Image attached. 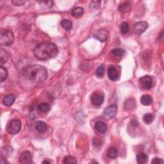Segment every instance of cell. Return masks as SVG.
Returning a JSON list of instances; mask_svg holds the SVG:
<instances>
[{"mask_svg": "<svg viewBox=\"0 0 164 164\" xmlns=\"http://www.w3.org/2000/svg\"><path fill=\"white\" fill-rule=\"evenodd\" d=\"M23 75L33 82H44L48 77V72L44 67L40 65H30L23 69Z\"/></svg>", "mask_w": 164, "mask_h": 164, "instance_id": "obj_1", "label": "cell"}, {"mask_svg": "<svg viewBox=\"0 0 164 164\" xmlns=\"http://www.w3.org/2000/svg\"><path fill=\"white\" fill-rule=\"evenodd\" d=\"M58 53L56 46L51 42H44L39 44L34 49L35 57L41 60H46L55 57Z\"/></svg>", "mask_w": 164, "mask_h": 164, "instance_id": "obj_2", "label": "cell"}, {"mask_svg": "<svg viewBox=\"0 0 164 164\" xmlns=\"http://www.w3.org/2000/svg\"><path fill=\"white\" fill-rule=\"evenodd\" d=\"M14 41L13 33L8 30L1 29L0 31V45L1 46H8Z\"/></svg>", "mask_w": 164, "mask_h": 164, "instance_id": "obj_3", "label": "cell"}, {"mask_svg": "<svg viewBox=\"0 0 164 164\" xmlns=\"http://www.w3.org/2000/svg\"><path fill=\"white\" fill-rule=\"evenodd\" d=\"M21 129V122L19 120L14 119L10 122L6 126V130L11 135H15L18 133Z\"/></svg>", "mask_w": 164, "mask_h": 164, "instance_id": "obj_4", "label": "cell"}, {"mask_svg": "<svg viewBox=\"0 0 164 164\" xmlns=\"http://www.w3.org/2000/svg\"><path fill=\"white\" fill-rule=\"evenodd\" d=\"M148 27V23L145 21H140L137 23L133 28V32L137 35H140L144 32Z\"/></svg>", "mask_w": 164, "mask_h": 164, "instance_id": "obj_5", "label": "cell"}, {"mask_svg": "<svg viewBox=\"0 0 164 164\" xmlns=\"http://www.w3.org/2000/svg\"><path fill=\"white\" fill-rule=\"evenodd\" d=\"M140 83L142 87L144 89H151L153 87V80L151 76H144L140 78Z\"/></svg>", "mask_w": 164, "mask_h": 164, "instance_id": "obj_6", "label": "cell"}, {"mask_svg": "<svg viewBox=\"0 0 164 164\" xmlns=\"http://www.w3.org/2000/svg\"><path fill=\"white\" fill-rule=\"evenodd\" d=\"M117 112H118V106L115 104H112L104 110V115L106 119H112L113 117H115Z\"/></svg>", "mask_w": 164, "mask_h": 164, "instance_id": "obj_7", "label": "cell"}, {"mask_svg": "<svg viewBox=\"0 0 164 164\" xmlns=\"http://www.w3.org/2000/svg\"><path fill=\"white\" fill-rule=\"evenodd\" d=\"M19 162L21 163H31L32 162L31 153L28 151L23 152L19 156Z\"/></svg>", "mask_w": 164, "mask_h": 164, "instance_id": "obj_8", "label": "cell"}, {"mask_svg": "<svg viewBox=\"0 0 164 164\" xmlns=\"http://www.w3.org/2000/svg\"><path fill=\"white\" fill-rule=\"evenodd\" d=\"M108 78L113 82L118 81L119 79V75L117 69L114 67H110L108 70Z\"/></svg>", "mask_w": 164, "mask_h": 164, "instance_id": "obj_9", "label": "cell"}, {"mask_svg": "<svg viewBox=\"0 0 164 164\" xmlns=\"http://www.w3.org/2000/svg\"><path fill=\"white\" fill-rule=\"evenodd\" d=\"M104 101V98L98 94H94L91 97V102L96 106L101 105Z\"/></svg>", "mask_w": 164, "mask_h": 164, "instance_id": "obj_10", "label": "cell"}, {"mask_svg": "<svg viewBox=\"0 0 164 164\" xmlns=\"http://www.w3.org/2000/svg\"><path fill=\"white\" fill-rule=\"evenodd\" d=\"M94 37L99 41L105 42L108 39V32L105 30H100L94 35Z\"/></svg>", "mask_w": 164, "mask_h": 164, "instance_id": "obj_11", "label": "cell"}, {"mask_svg": "<svg viewBox=\"0 0 164 164\" xmlns=\"http://www.w3.org/2000/svg\"><path fill=\"white\" fill-rule=\"evenodd\" d=\"M15 99V98L14 95L9 94L4 97V98L3 99V103L6 106H11L14 103Z\"/></svg>", "mask_w": 164, "mask_h": 164, "instance_id": "obj_12", "label": "cell"}, {"mask_svg": "<svg viewBox=\"0 0 164 164\" xmlns=\"http://www.w3.org/2000/svg\"><path fill=\"white\" fill-rule=\"evenodd\" d=\"M95 128L97 132L103 134V133H106V132L107 126L105 122H103L102 121H99L96 123Z\"/></svg>", "mask_w": 164, "mask_h": 164, "instance_id": "obj_13", "label": "cell"}, {"mask_svg": "<svg viewBox=\"0 0 164 164\" xmlns=\"http://www.w3.org/2000/svg\"><path fill=\"white\" fill-rule=\"evenodd\" d=\"M35 129L37 130V131L39 132V133H43L46 132L47 130V125L43 121L41 120H39L36 122L35 124Z\"/></svg>", "mask_w": 164, "mask_h": 164, "instance_id": "obj_14", "label": "cell"}, {"mask_svg": "<svg viewBox=\"0 0 164 164\" xmlns=\"http://www.w3.org/2000/svg\"><path fill=\"white\" fill-rule=\"evenodd\" d=\"M8 60V55L5 49L3 48L0 49V63L1 65H3L7 62Z\"/></svg>", "mask_w": 164, "mask_h": 164, "instance_id": "obj_15", "label": "cell"}, {"mask_svg": "<svg viewBox=\"0 0 164 164\" xmlns=\"http://www.w3.org/2000/svg\"><path fill=\"white\" fill-rule=\"evenodd\" d=\"M140 103L144 106H149L152 104V98L149 95H144L140 98Z\"/></svg>", "mask_w": 164, "mask_h": 164, "instance_id": "obj_16", "label": "cell"}, {"mask_svg": "<svg viewBox=\"0 0 164 164\" xmlns=\"http://www.w3.org/2000/svg\"><path fill=\"white\" fill-rule=\"evenodd\" d=\"M118 149H117L115 148H110V149H108V150L107 151V153H106V156L108 158H110V159H115L118 157Z\"/></svg>", "mask_w": 164, "mask_h": 164, "instance_id": "obj_17", "label": "cell"}, {"mask_svg": "<svg viewBox=\"0 0 164 164\" xmlns=\"http://www.w3.org/2000/svg\"><path fill=\"white\" fill-rule=\"evenodd\" d=\"M62 27L66 31H70L72 27V23L69 19H63L60 23Z\"/></svg>", "mask_w": 164, "mask_h": 164, "instance_id": "obj_18", "label": "cell"}, {"mask_svg": "<svg viewBox=\"0 0 164 164\" xmlns=\"http://www.w3.org/2000/svg\"><path fill=\"white\" fill-rule=\"evenodd\" d=\"M83 12H84V10L82 7H76L74 9L72 10L71 14L73 17H75L76 18H79L80 17H82Z\"/></svg>", "mask_w": 164, "mask_h": 164, "instance_id": "obj_19", "label": "cell"}, {"mask_svg": "<svg viewBox=\"0 0 164 164\" xmlns=\"http://www.w3.org/2000/svg\"><path fill=\"white\" fill-rule=\"evenodd\" d=\"M148 155L144 153H140L137 155V161L139 163H145L148 161Z\"/></svg>", "mask_w": 164, "mask_h": 164, "instance_id": "obj_20", "label": "cell"}, {"mask_svg": "<svg viewBox=\"0 0 164 164\" xmlns=\"http://www.w3.org/2000/svg\"><path fill=\"white\" fill-rule=\"evenodd\" d=\"M125 51L121 48H115L112 50V54L116 57H122L125 55Z\"/></svg>", "mask_w": 164, "mask_h": 164, "instance_id": "obj_21", "label": "cell"}, {"mask_svg": "<svg viewBox=\"0 0 164 164\" xmlns=\"http://www.w3.org/2000/svg\"><path fill=\"white\" fill-rule=\"evenodd\" d=\"M37 109L39 112L47 113L49 111L50 106L48 103H41L37 106Z\"/></svg>", "mask_w": 164, "mask_h": 164, "instance_id": "obj_22", "label": "cell"}, {"mask_svg": "<svg viewBox=\"0 0 164 164\" xmlns=\"http://www.w3.org/2000/svg\"><path fill=\"white\" fill-rule=\"evenodd\" d=\"M8 76V71L2 65L0 67V79H1V82H3V81L7 78Z\"/></svg>", "mask_w": 164, "mask_h": 164, "instance_id": "obj_23", "label": "cell"}, {"mask_svg": "<svg viewBox=\"0 0 164 164\" xmlns=\"http://www.w3.org/2000/svg\"><path fill=\"white\" fill-rule=\"evenodd\" d=\"M105 75V67L103 65H99L96 71V75L99 78H103Z\"/></svg>", "mask_w": 164, "mask_h": 164, "instance_id": "obj_24", "label": "cell"}, {"mask_svg": "<svg viewBox=\"0 0 164 164\" xmlns=\"http://www.w3.org/2000/svg\"><path fill=\"white\" fill-rule=\"evenodd\" d=\"M154 120V116L153 114L150 113H146V114L143 116V120L147 125H149V124L152 123Z\"/></svg>", "mask_w": 164, "mask_h": 164, "instance_id": "obj_25", "label": "cell"}, {"mask_svg": "<svg viewBox=\"0 0 164 164\" xmlns=\"http://www.w3.org/2000/svg\"><path fill=\"white\" fill-rule=\"evenodd\" d=\"M120 31L123 34L128 33L129 31V25L128 23L126 22H122L121 25L120 26Z\"/></svg>", "mask_w": 164, "mask_h": 164, "instance_id": "obj_26", "label": "cell"}, {"mask_svg": "<svg viewBox=\"0 0 164 164\" xmlns=\"http://www.w3.org/2000/svg\"><path fill=\"white\" fill-rule=\"evenodd\" d=\"M63 163L67 164V163H76L77 161L76 159L71 156H66L63 159Z\"/></svg>", "mask_w": 164, "mask_h": 164, "instance_id": "obj_27", "label": "cell"}, {"mask_svg": "<svg viewBox=\"0 0 164 164\" xmlns=\"http://www.w3.org/2000/svg\"><path fill=\"white\" fill-rule=\"evenodd\" d=\"M100 4H101V1H94L90 3V8L91 11H96L99 8Z\"/></svg>", "mask_w": 164, "mask_h": 164, "instance_id": "obj_28", "label": "cell"}, {"mask_svg": "<svg viewBox=\"0 0 164 164\" xmlns=\"http://www.w3.org/2000/svg\"><path fill=\"white\" fill-rule=\"evenodd\" d=\"M129 6H130V3L128 2H124L122 3V4H120L119 6V9L120 12H125L128 11Z\"/></svg>", "mask_w": 164, "mask_h": 164, "instance_id": "obj_29", "label": "cell"}, {"mask_svg": "<svg viewBox=\"0 0 164 164\" xmlns=\"http://www.w3.org/2000/svg\"><path fill=\"white\" fill-rule=\"evenodd\" d=\"M26 3L25 1H20V0H15V1H12V3L14 5L16 6H22L24 5L25 3Z\"/></svg>", "mask_w": 164, "mask_h": 164, "instance_id": "obj_30", "label": "cell"}, {"mask_svg": "<svg viewBox=\"0 0 164 164\" xmlns=\"http://www.w3.org/2000/svg\"><path fill=\"white\" fill-rule=\"evenodd\" d=\"M163 160L161 158H153V160L151 161V163H155V164H160V163H163Z\"/></svg>", "mask_w": 164, "mask_h": 164, "instance_id": "obj_31", "label": "cell"}, {"mask_svg": "<svg viewBox=\"0 0 164 164\" xmlns=\"http://www.w3.org/2000/svg\"><path fill=\"white\" fill-rule=\"evenodd\" d=\"M97 142H96L95 140H94V145L95 146H101V140H100L99 139H96Z\"/></svg>", "mask_w": 164, "mask_h": 164, "instance_id": "obj_32", "label": "cell"}, {"mask_svg": "<svg viewBox=\"0 0 164 164\" xmlns=\"http://www.w3.org/2000/svg\"><path fill=\"white\" fill-rule=\"evenodd\" d=\"M42 163H49L50 162H48V161H47V160H46V161H44Z\"/></svg>", "mask_w": 164, "mask_h": 164, "instance_id": "obj_33", "label": "cell"}]
</instances>
